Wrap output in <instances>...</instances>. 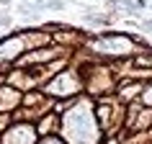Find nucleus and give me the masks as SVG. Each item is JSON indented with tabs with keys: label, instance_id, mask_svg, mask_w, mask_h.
<instances>
[{
	"label": "nucleus",
	"instance_id": "1",
	"mask_svg": "<svg viewBox=\"0 0 152 144\" xmlns=\"http://www.w3.org/2000/svg\"><path fill=\"white\" fill-rule=\"evenodd\" d=\"M44 8H54V10H59V8H64V3H62V0H47V3H44Z\"/></svg>",
	"mask_w": 152,
	"mask_h": 144
},
{
	"label": "nucleus",
	"instance_id": "2",
	"mask_svg": "<svg viewBox=\"0 0 152 144\" xmlns=\"http://www.w3.org/2000/svg\"><path fill=\"white\" fill-rule=\"evenodd\" d=\"M8 23H10V18H8V16H0V26H8Z\"/></svg>",
	"mask_w": 152,
	"mask_h": 144
},
{
	"label": "nucleus",
	"instance_id": "3",
	"mask_svg": "<svg viewBox=\"0 0 152 144\" xmlns=\"http://www.w3.org/2000/svg\"><path fill=\"white\" fill-rule=\"evenodd\" d=\"M142 28H144V31H152V21H144V23H142Z\"/></svg>",
	"mask_w": 152,
	"mask_h": 144
},
{
	"label": "nucleus",
	"instance_id": "4",
	"mask_svg": "<svg viewBox=\"0 0 152 144\" xmlns=\"http://www.w3.org/2000/svg\"><path fill=\"white\" fill-rule=\"evenodd\" d=\"M0 3H3V5H8V3H10V0H0Z\"/></svg>",
	"mask_w": 152,
	"mask_h": 144
}]
</instances>
